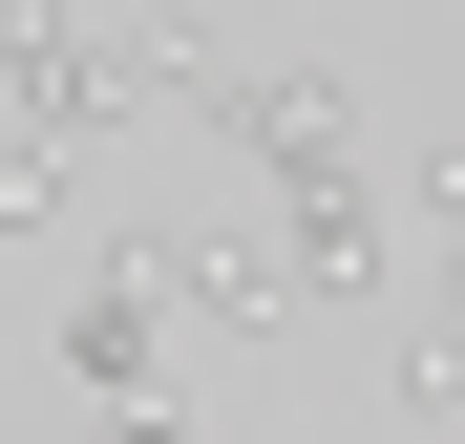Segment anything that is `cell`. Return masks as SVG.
<instances>
[{"label":"cell","mask_w":465,"mask_h":444,"mask_svg":"<svg viewBox=\"0 0 465 444\" xmlns=\"http://www.w3.org/2000/svg\"><path fill=\"white\" fill-rule=\"evenodd\" d=\"M191 127H212L254 191H296V170H339V148H360V85H318V64H254V85H212Z\"/></svg>","instance_id":"cell-1"},{"label":"cell","mask_w":465,"mask_h":444,"mask_svg":"<svg viewBox=\"0 0 465 444\" xmlns=\"http://www.w3.org/2000/svg\"><path fill=\"white\" fill-rule=\"evenodd\" d=\"M64 381H85V402H148V381H170V275H148V254H106V275H85Z\"/></svg>","instance_id":"cell-2"},{"label":"cell","mask_w":465,"mask_h":444,"mask_svg":"<svg viewBox=\"0 0 465 444\" xmlns=\"http://www.w3.org/2000/svg\"><path fill=\"white\" fill-rule=\"evenodd\" d=\"M275 254H296V296H381V275H402V233H381L360 170H296L275 191Z\"/></svg>","instance_id":"cell-3"},{"label":"cell","mask_w":465,"mask_h":444,"mask_svg":"<svg viewBox=\"0 0 465 444\" xmlns=\"http://www.w3.org/2000/svg\"><path fill=\"white\" fill-rule=\"evenodd\" d=\"M148 275H170V318H232V339L296 296V254H275V233H148Z\"/></svg>","instance_id":"cell-4"},{"label":"cell","mask_w":465,"mask_h":444,"mask_svg":"<svg viewBox=\"0 0 465 444\" xmlns=\"http://www.w3.org/2000/svg\"><path fill=\"white\" fill-rule=\"evenodd\" d=\"M232 64H212V22H106V148L127 127H170V106H212Z\"/></svg>","instance_id":"cell-5"},{"label":"cell","mask_w":465,"mask_h":444,"mask_svg":"<svg viewBox=\"0 0 465 444\" xmlns=\"http://www.w3.org/2000/svg\"><path fill=\"white\" fill-rule=\"evenodd\" d=\"M64 170H85L64 127H0V233H64Z\"/></svg>","instance_id":"cell-6"},{"label":"cell","mask_w":465,"mask_h":444,"mask_svg":"<svg viewBox=\"0 0 465 444\" xmlns=\"http://www.w3.org/2000/svg\"><path fill=\"white\" fill-rule=\"evenodd\" d=\"M64 444H191L170 402H85V423H64Z\"/></svg>","instance_id":"cell-7"},{"label":"cell","mask_w":465,"mask_h":444,"mask_svg":"<svg viewBox=\"0 0 465 444\" xmlns=\"http://www.w3.org/2000/svg\"><path fill=\"white\" fill-rule=\"evenodd\" d=\"M423 212H444V254H465V148H423Z\"/></svg>","instance_id":"cell-8"}]
</instances>
